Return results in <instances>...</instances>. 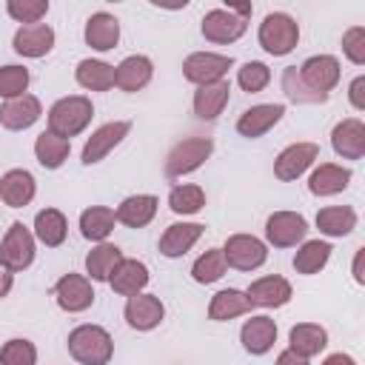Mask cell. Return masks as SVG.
Wrapping results in <instances>:
<instances>
[{"mask_svg":"<svg viewBox=\"0 0 365 365\" xmlns=\"http://www.w3.org/2000/svg\"><path fill=\"white\" fill-rule=\"evenodd\" d=\"M66 345H68L71 359L80 362V365H108L111 356H114V339H111V334L103 325H91V322L77 325L68 334Z\"/></svg>","mask_w":365,"mask_h":365,"instance_id":"obj_1","label":"cell"},{"mask_svg":"<svg viewBox=\"0 0 365 365\" xmlns=\"http://www.w3.org/2000/svg\"><path fill=\"white\" fill-rule=\"evenodd\" d=\"M91 117H94V106H91V100L83 97V94L60 97V100L48 108V114H46L48 131L57 134V137H63V140H71V137H77L80 131H86V125L91 123Z\"/></svg>","mask_w":365,"mask_h":365,"instance_id":"obj_2","label":"cell"},{"mask_svg":"<svg viewBox=\"0 0 365 365\" xmlns=\"http://www.w3.org/2000/svg\"><path fill=\"white\" fill-rule=\"evenodd\" d=\"M257 40H259V46L268 54L285 57L299 43V23L291 14H285V11H271V14L262 17L259 31H257Z\"/></svg>","mask_w":365,"mask_h":365,"instance_id":"obj_3","label":"cell"},{"mask_svg":"<svg viewBox=\"0 0 365 365\" xmlns=\"http://www.w3.org/2000/svg\"><path fill=\"white\" fill-rule=\"evenodd\" d=\"M231 66H234V57L231 54L194 51V54H188L182 60V77L200 88V86H211V83L225 80V74H228Z\"/></svg>","mask_w":365,"mask_h":365,"instance_id":"obj_4","label":"cell"},{"mask_svg":"<svg viewBox=\"0 0 365 365\" xmlns=\"http://www.w3.org/2000/svg\"><path fill=\"white\" fill-rule=\"evenodd\" d=\"M297 74H299V80H302V86L308 91H314L317 97H325L328 100V94L339 83L342 68H339V60L334 54H314V57H308L297 68Z\"/></svg>","mask_w":365,"mask_h":365,"instance_id":"obj_5","label":"cell"},{"mask_svg":"<svg viewBox=\"0 0 365 365\" xmlns=\"http://www.w3.org/2000/svg\"><path fill=\"white\" fill-rule=\"evenodd\" d=\"M214 151V143L211 137H185L180 140L168 157H165V174L168 177H182V174H191L197 171Z\"/></svg>","mask_w":365,"mask_h":365,"instance_id":"obj_6","label":"cell"},{"mask_svg":"<svg viewBox=\"0 0 365 365\" xmlns=\"http://www.w3.org/2000/svg\"><path fill=\"white\" fill-rule=\"evenodd\" d=\"M222 257H225L228 268L257 271L268 259V245L254 234H231L222 245Z\"/></svg>","mask_w":365,"mask_h":365,"instance_id":"obj_7","label":"cell"},{"mask_svg":"<svg viewBox=\"0 0 365 365\" xmlns=\"http://www.w3.org/2000/svg\"><path fill=\"white\" fill-rule=\"evenodd\" d=\"M31 262H34V234L14 220L0 242V265H6L14 274V271H26Z\"/></svg>","mask_w":365,"mask_h":365,"instance_id":"obj_8","label":"cell"},{"mask_svg":"<svg viewBox=\"0 0 365 365\" xmlns=\"http://www.w3.org/2000/svg\"><path fill=\"white\" fill-rule=\"evenodd\" d=\"M308 220L299 211H274L265 220V240L274 248H294L305 240Z\"/></svg>","mask_w":365,"mask_h":365,"instance_id":"obj_9","label":"cell"},{"mask_svg":"<svg viewBox=\"0 0 365 365\" xmlns=\"http://www.w3.org/2000/svg\"><path fill=\"white\" fill-rule=\"evenodd\" d=\"M245 29H248V20L240 17L231 6L228 9H211V11H205L202 26H200L202 37L211 40V43H234V40H240L245 34Z\"/></svg>","mask_w":365,"mask_h":365,"instance_id":"obj_10","label":"cell"},{"mask_svg":"<svg viewBox=\"0 0 365 365\" xmlns=\"http://www.w3.org/2000/svg\"><path fill=\"white\" fill-rule=\"evenodd\" d=\"M54 299L63 311L68 314H80L86 308L94 305V288H91V279L83 277V274H63L57 282H54Z\"/></svg>","mask_w":365,"mask_h":365,"instance_id":"obj_11","label":"cell"},{"mask_svg":"<svg viewBox=\"0 0 365 365\" xmlns=\"http://www.w3.org/2000/svg\"><path fill=\"white\" fill-rule=\"evenodd\" d=\"M317 157H319V145H317V143H291V145H285V148L277 154V160H274V174H277V180L291 182V180L302 177V174L314 165Z\"/></svg>","mask_w":365,"mask_h":365,"instance_id":"obj_12","label":"cell"},{"mask_svg":"<svg viewBox=\"0 0 365 365\" xmlns=\"http://www.w3.org/2000/svg\"><path fill=\"white\" fill-rule=\"evenodd\" d=\"M128 131H131V123H128V120H114V123L100 125V128H97V131H91V137L86 140L80 160H83L86 165L100 163L108 151H114V148L128 137Z\"/></svg>","mask_w":365,"mask_h":365,"instance_id":"obj_13","label":"cell"},{"mask_svg":"<svg viewBox=\"0 0 365 365\" xmlns=\"http://www.w3.org/2000/svg\"><path fill=\"white\" fill-rule=\"evenodd\" d=\"M123 317L134 331H154L165 319V305L157 294H143L140 291V294L125 299Z\"/></svg>","mask_w":365,"mask_h":365,"instance_id":"obj_14","label":"cell"},{"mask_svg":"<svg viewBox=\"0 0 365 365\" xmlns=\"http://www.w3.org/2000/svg\"><path fill=\"white\" fill-rule=\"evenodd\" d=\"M285 114V106L282 103H262V106H251L240 114L237 120V134L240 137H248V140H257L262 134H268Z\"/></svg>","mask_w":365,"mask_h":365,"instance_id":"obj_15","label":"cell"},{"mask_svg":"<svg viewBox=\"0 0 365 365\" xmlns=\"http://www.w3.org/2000/svg\"><path fill=\"white\" fill-rule=\"evenodd\" d=\"M331 148L342 160H362L365 157V123L359 117H345L331 131Z\"/></svg>","mask_w":365,"mask_h":365,"instance_id":"obj_16","label":"cell"},{"mask_svg":"<svg viewBox=\"0 0 365 365\" xmlns=\"http://www.w3.org/2000/svg\"><path fill=\"white\" fill-rule=\"evenodd\" d=\"M245 297L251 299V305L257 308H282L291 297H294V288L285 277L279 274H271V277H259L254 279L248 288H245Z\"/></svg>","mask_w":365,"mask_h":365,"instance_id":"obj_17","label":"cell"},{"mask_svg":"<svg viewBox=\"0 0 365 365\" xmlns=\"http://www.w3.org/2000/svg\"><path fill=\"white\" fill-rule=\"evenodd\" d=\"M40 114H43L40 100L34 94H20L0 106V125L9 131H26L40 120Z\"/></svg>","mask_w":365,"mask_h":365,"instance_id":"obj_18","label":"cell"},{"mask_svg":"<svg viewBox=\"0 0 365 365\" xmlns=\"http://www.w3.org/2000/svg\"><path fill=\"white\" fill-rule=\"evenodd\" d=\"M240 342H242V348H245L248 354H254V356L268 354V351L274 348V342H277V322H274L271 317H265V314L248 317V319L242 322V328H240Z\"/></svg>","mask_w":365,"mask_h":365,"instance_id":"obj_19","label":"cell"},{"mask_svg":"<svg viewBox=\"0 0 365 365\" xmlns=\"http://www.w3.org/2000/svg\"><path fill=\"white\" fill-rule=\"evenodd\" d=\"M14 51L20 57H46L54 48V29L46 23H31V26H20L14 31L11 40Z\"/></svg>","mask_w":365,"mask_h":365,"instance_id":"obj_20","label":"cell"},{"mask_svg":"<svg viewBox=\"0 0 365 365\" xmlns=\"http://www.w3.org/2000/svg\"><path fill=\"white\" fill-rule=\"evenodd\" d=\"M151 77H154V63H151L145 54H128V57L114 68V86H117L120 91H128V94L145 88V86L151 83Z\"/></svg>","mask_w":365,"mask_h":365,"instance_id":"obj_21","label":"cell"},{"mask_svg":"<svg viewBox=\"0 0 365 365\" xmlns=\"http://www.w3.org/2000/svg\"><path fill=\"white\" fill-rule=\"evenodd\" d=\"M351 168L348 165H336V163H319L311 177H308V191L314 197H334L342 194L351 182Z\"/></svg>","mask_w":365,"mask_h":365,"instance_id":"obj_22","label":"cell"},{"mask_svg":"<svg viewBox=\"0 0 365 365\" xmlns=\"http://www.w3.org/2000/svg\"><path fill=\"white\" fill-rule=\"evenodd\" d=\"M37 194V182L31 177V171L26 168H11L0 177V200L9 208H26Z\"/></svg>","mask_w":365,"mask_h":365,"instance_id":"obj_23","label":"cell"},{"mask_svg":"<svg viewBox=\"0 0 365 365\" xmlns=\"http://www.w3.org/2000/svg\"><path fill=\"white\" fill-rule=\"evenodd\" d=\"M83 37H86V46H91L94 51H111L120 43V20L108 11H94L86 20Z\"/></svg>","mask_w":365,"mask_h":365,"instance_id":"obj_24","label":"cell"},{"mask_svg":"<svg viewBox=\"0 0 365 365\" xmlns=\"http://www.w3.org/2000/svg\"><path fill=\"white\" fill-rule=\"evenodd\" d=\"M202 231H205V225H200V222H174V225H168L160 237V254L168 257V259H177L182 254H188L197 245V240L202 237Z\"/></svg>","mask_w":365,"mask_h":365,"instance_id":"obj_25","label":"cell"},{"mask_svg":"<svg viewBox=\"0 0 365 365\" xmlns=\"http://www.w3.org/2000/svg\"><path fill=\"white\" fill-rule=\"evenodd\" d=\"M157 205H160V200H157L154 194H131V197H125V200L117 205L114 217H117V222H123L125 228H145V225L154 220Z\"/></svg>","mask_w":365,"mask_h":365,"instance_id":"obj_26","label":"cell"},{"mask_svg":"<svg viewBox=\"0 0 365 365\" xmlns=\"http://www.w3.org/2000/svg\"><path fill=\"white\" fill-rule=\"evenodd\" d=\"M148 265L145 262H140V259H125L123 257V262L114 268V274H111V279H108V285L114 288V294H120V297H134V294H140L145 285H148Z\"/></svg>","mask_w":365,"mask_h":365,"instance_id":"obj_27","label":"cell"},{"mask_svg":"<svg viewBox=\"0 0 365 365\" xmlns=\"http://www.w3.org/2000/svg\"><path fill=\"white\" fill-rule=\"evenodd\" d=\"M251 299L245 297V291L240 288H222L211 297L208 302V319L214 322H228L234 317H242V314H251Z\"/></svg>","mask_w":365,"mask_h":365,"instance_id":"obj_28","label":"cell"},{"mask_svg":"<svg viewBox=\"0 0 365 365\" xmlns=\"http://www.w3.org/2000/svg\"><path fill=\"white\" fill-rule=\"evenodd\" d=\"M325 345H328V331L317 322H299L288 331V351H294L305 359L325 351Z\"/></svg>","mask_w":365,"mask_h":365,"instance_id":"obj_29","label":"cell"},{"mask_svg":"<svg viewBox=\"0 0 365 365\" xmlns=\"http://www.w3.org/2000/svg\"><path fill=\"white\" fill-rule=\"evenodd\" d=\"M228 100H231L228 80H220V83H211V86H200L194 91V114L200 120H217L222 114V108L228 106Z\"/></svg>","mask_w":365,"mask_h":365,"instance_id":"obj_30","label":"cell"},{"mask_svg":"<svg viewBox=\"0 0 365 365\" xmlns=\"http://www.w3.org/2000/svg\"><path fill=\"white\" fill-rule=\"evenodd\" d=\"M120 262H123V251L114 242H97L86 257V274L94 282H108Z\"/></svg>","mask_w":365,"mask_h":365,"instance_id":"obj_31","label":"cell"},{"mask_svg":"<svg viewBox=\"0 0 365 365\" xmlns=\"http://www.w3.org/2000/svg\"><path fill=\"white\" fill-rule=\"evenodd\" d=\"M74 80L86 88V91H108L114 86V66L106 60H80L74 68Z\"/></svg>","mask_w":365,"mask_h":365,"instance_id":"obj_32","label":"cell"},{"mask_svg":"<svg viewBox=\"0 0 365 365\" xmlns=\"http://www.w3.org/2000/svg\"><path fill=\"white\" fill-rule=\"evenodd\" d=\"M317 228L325 237H348L356 228V211L351 205H328L317 211Z\"/></svg>","mask_w":365,"mask_h":365,"instance_id":"obj_33","label":"cell"},{"mask_svg":"<svg viewBox=\"0 0 365 365\" xmlns=\"http://www.w3.org/2000/svg\"><path fill=\"white\" fill-rule=\"evenodd\" d=\"M66 234H68V222H66V214L63 211H57V208L37 211V217H34V237L46 248L63 245L66 242Z\"/></svg>","mask_w":365,"mask_h":365,"instance_id":"obj_34","label":"cell"},{"mask_svg":"<svg viewBox=\"0 0 365 365\" xmlns=\"http://www.w3.org/2000/svg\"><path fill=\"white\" fill-rule=\"evenodd\" d=\"M331 251H334V248H331V242H325V240H305V242L297 248V254H294V271L302 274V277L319 274V271L328 265Z\"/></svg>","mask_w":365,"mask_h":365,"instance_id":"obj_35","label":"cell"},{"mask_svg":"<svg viewBox=\"0 0 365 365\" xmlns=\"http://www.w3.org/2000/svg\"><path fill=\"white\" fill-rule=\"evenodd\" d=\"M68 154H71V140H63V137H57L51 131L37 134V140H34V157H37V163L43 168H51V171L60 168L68 160Z\"/></svg>","mask_w":365,"mask_h":365,"instance_id":"obj_36","label":"cell"},{"mask_svg":"<svg viewBox=\"0 0 365 365\" xmlns=\"http://www.w3.org/2000/svg\"><path fill=\"white\" fill-rule=\"evenodd\" d=\"M114 225H117V217L106 205H91L80 214V234L91 242H106V237L114 231Z\"/></svg>","mask_w":365,"mask_h":365,"instance_id":"obj_37","label":"cell"},{"mask_svg":"<svg viewBox=\"0 0 365 365\" xmlns=\"http://www.w3.org/2000/svg\"><path fill=\"white\" fill-rule=\"evenodd\" d=\"M228 271L225 265V257H222V248H208L205 254H200L191 265V279L200 282V285H211L217 279H222V274Z\"/></svg>","mask_w":365,"mask_h":365,"instance_id":"obj_38","label":"cell"},{"mask_svg":"<svg viewBox=\"0 0 365 365\" xmlns=\"http://www.w3.org/2000/svg\"><path fill=\"white\" fill-rule=\"evenodd\" d=\"M202 205H205V191L200 185H191V182L174 185L171 194H168V208L174 214H182V217L185 214H197Z\"/></svg>","mask_w":365,"mask_h":365,"instance_id":"obj_39","label":"cell"},{"mask_svg":"<svg viewBox=\"0 0 365 365\" xmlns=\"http://www.w3.org/2000/svg\"><path fill=\"white\" fill-rule=\"evenodd\" d=\"M268 83H271V68H268L265 63H259V60H248V63H242L240 71H237V86H240L242 91H248V94L262 91Z\"/></svg>","mask_w":365,"mask_h":365,"instance_id":"obj_40","label":"cell"},{"mask_svg":"<svg viewBox=\"0 0 365 365\" xmlns=\"http://www.w3.org/2000/svg\"><path fill=\"white\" fill-rule=\"evenodd\" d=\"M0 365H37V348L31 339L14 336L0 348Z\"/></svg>","mask_w":365,"mask_h":365,"instance_id":"obj_41","label":"cell"},{"mask_svg":"<svg viewBox=\"0 0 365 365\" xmlns=\"http://www.w3.org/2000/svg\"><path fill=\"white\" fill-rule=\"evenodd\" d=\"M6 11L20 26H31V23H40L48 14V0H9Z\"/></svg>","mask_w":365,"mask_h":365,"instance_id":"obj_42","label":"cell"},{"mask_svg":"<svg viewBox=\"0 0 365 365\" xmlns=\"http://www.w3.org/2000/svg\"><path fill=\"white\" fill-rule=\"evenodd\" d=\"M29 68L26 66H0V97L6 100H14L20 94H26L29 88Z\"/></svg>","mask_w":365,"mask_h":365,"instance_id":"obj_43","label":"cell"},{"mask_svg":"<svg viewBox=\"0 0 365 365\" xmlns=\"http://www.w3.org/2000/svg\"><path fill=\"white\" fill-rule=\"evenodd\" d=\"M282 91H285L288 100H294V103H311V106L325 103V97H317L314 91H308V88L302 86V80H299V74H297V66H288V68L282 71Z\"/></svg>","mask_w":365,"mask_h":365,"instance_id":"obj_44","label":"cell"},{"mask_svg":"<svg viewBox=\"0 0 365 365\" xmlns=\"http://www.w3.org/2000/svg\"><path fill=\"white\" fill-rule=\"evenodd\" d=\"M342 54L354 66H365V26H351L342 34Z\"/></svg>","mask_w":365,"mask_h":365,"instance_id":"obj_45","label":"cell"},{"mask_svg":"<svg viewBox=\"0 0 365 365\" xmlns=\"http://www.w3.org/2000/svg\"><path fill=\"white\" fill-rule=\"evenodd\" d=\"M348 100H351V106H354L356 111L365 108V74H359V77L351 80V86H348Z\"/></svg>","mask_w":365,"mask_h":365,"instance_id":"obj_46","label":"cell"},{"mask_svg":"<svg viewBox=\"0 0 365 365\" xmlns=\"http://www.w3.org/2000/svg\"><path fill=\"white\" fill-rule=\"evenodd\" d=\"M274 365H308V359L285 348V351H279V356H277V362H274Z\"/></svg>","mask_w":365,"mask_h":365,"instance_id":"obj_47","label":"cell"},{"mask_svg":"<svg viewBox=\"0 0 365 365\" xmlns=\"http://www.w3.org/2000/svg\"><path fill=\"white\" fill-rule=\"evenodd\" d=\"M362 259H365V248H356V254H354V282H356V285H365Z\"/></svg>","mask_w":365,"mask_h":365,"instance_id":"obj_48","label":"cell"},{"mask_svg":"<svg viewBox=\"0 0 365 365\" xmlns=\"http://www.w3.org/2000/svg\"><path fill=\"white\" fill-rule=\"evenodd\" d=\"M11 285H14V274H11L6 265H0V299H3V297H9Z\"/></svg>","mask_w":365,"mask_h":365,"instance_id":"obj_49","label":"cell"},{"mask_svg":"<svg viewBox=\"0 0 365 365\" xmlns=\"http://www.w3.org/2000/svg\"><path fill=\"white\" fill-rule=\"evenodd\" d=\"M322 365H356V359L351 356V354H328L325 359H322Z\"/></svg>","mask_w":365,"mask_h":365,"instance_id":"obj_50","label":"cell"}]
</instances>
